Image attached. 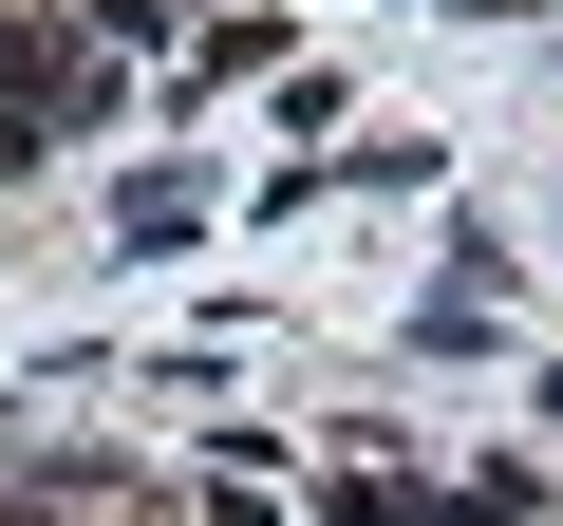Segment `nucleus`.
Instances as JSON below:
<instances>
[{
    "label": "nucleus",
    "mask_w": 563,
    "mask_h": 526,
    "mask_svg": "<svg viewBox=\"0 0 563 526\" xmlns=\"http://www.w3.org/2000/svg\"><path fill=\"white\" fill-rule=\"evenodd\" d=\"M320 526H413V489H320Z\"/></svg>",
    "instance_id": "obj_1"
},
{
    "label": "nucleus",
    "mask_w": 563,
    "mask_h": 526,
    "mask_svg": "<svg viewBox=\"0 0 563 526\" xmlns=\"http://www.w3.org/2000/svg\"><path fill=\"white\" fill-rule=\"evenodd\" d=\"M95 20H132V39H151V20H169V0H95Z\"/></svg>",
    "instance_id": "obj_2"
}]
</instances>
